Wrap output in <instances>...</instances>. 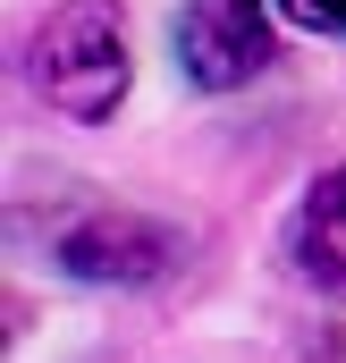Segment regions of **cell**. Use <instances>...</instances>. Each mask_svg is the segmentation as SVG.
I'll return each instance as SVG.
<instances>
[{
  "mask_svg": "<svg viewBox=\"0 0 346 363\" xmlns=\"http://www.w3.org/2000/svg\"><path fill=\"white\" fill-rule=\"evenodd\" d=\"M26 68H34V93H43L60 118H77V127L118 118L127 77H135L118 0H60V9L34 26V43H26Z\"/></svg>",
  "mask_w": 346,
  "mask_h": 363,
  "instance_id": "obj_1",
  "label": "cell"
},
{
  "mask_svg": "<svg viewBox=\"0 0 346 363\" xmlns=\"http://www.w3.org/2000/svg\"><path fill=\"white\" fill-rule=\"evenodd\" d=\"M51 262L85 287H152L186 262V237L144 220V211H118V203H85L51 228Z\"/></svg>",
  "mask_w": 346,
  "mask_h": 363,
  "instance_id": "obj_2",
  "label": "cell"
},
{
  "mask_svg": "<svg viewBox=\"0 0 346 363\" xmlns=\"http://www.w3.org/2000/svg\"><path fill=\"white\" fill-rule=\"evenodd\" d=\"M270 60H279V34H270L262 0H186L177 9V68H186V85L237 93L254 77H270Z\"/></svg>",
  "mask_w": 346,
  "mask_h": 363,
  "instance_id": "obj_3",
  "label": "cell"
},
{
  "mask_svg": "<svg viewBox=\"0 0 346 363\" xmlns=\"http://www.w3.org/2000/svg\"><path fill=\"white\" fill-rule=\"evenodd\" d=\"M287 254L296 271L313 279L321 296H346V169H321L296 203V228H287Z\"/></svg>",
  "mask_w": 346,
  "mask_h": 363,
  "instance_id": "obj_4",
  "label": "cell"
},
{
  "mask_svg": "<svg viewBox=\"0 0 346 363\" xmlns=\"http://www.w3.org/2000/svg\"><path fill=\"white\" fill-rule=\"evenodd\" d=\"M279 17L304 26V34H338L346 43V0H279Z\"/></svg>",
  "mask_w": 346,
  "mask_h": 363,
  "instance_id": "obj_5",
  "label": "cell"
}]
</instances>
